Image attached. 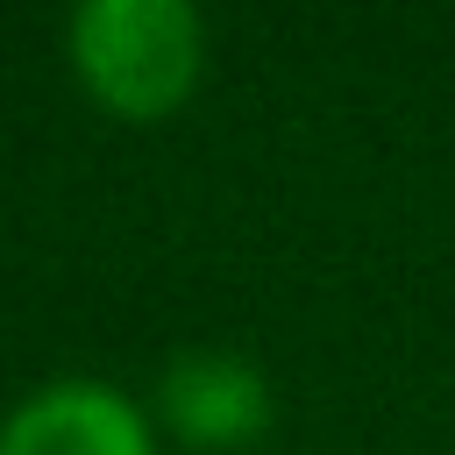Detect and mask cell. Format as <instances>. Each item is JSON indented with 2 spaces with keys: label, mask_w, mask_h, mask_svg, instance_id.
I'll return each mask as SVG.
<instances>
[{
  "label": "cell",
  "mask_w": 455,
  "mask_h": 455,
  "mask_svg": "<svg viewBox=\"0 0 455 455\" xmlns=\"http://www.w3.org/2000/svg\"><path fill=\"white\" fill-rule=\"evenodd\" d=\"M0 455H149V427L114 384L64 377L7 412Z\"/></svg>",
  "instance_id": "obj_2"
},
{
  "label": "cell",
  "mask_w": 455,
  "mask_h": 455,
  "mask_svg": "<svg viewBox=\"0 0 455 455\" xmlns=\"http://www.w3.org/2000/svg\"><path fill=\"white\" fill-rule=\"evenodd\" d=\"M164 405H171L178 434H192V441H242L270 412L263 377L235 355H178L164 377Z\"/></svg>",
  "instance_id": "obj_3"
},
{
  "label": "cell",
  "mask_w": 455,
  "mask_h": 455,
  "mask_svg": "<svg viewBox=\"0 0 455 455\" xmlns=\"http://www.w3.org/2000/svg\"><path fill=\"white\" fill-rule=\"evenodd\" d=\"M71 57L121 114H164L199 71V14L178 0H92L71 21Z\"/></svg>",
  "instance_id": "obj_1"
}]
</instances>
